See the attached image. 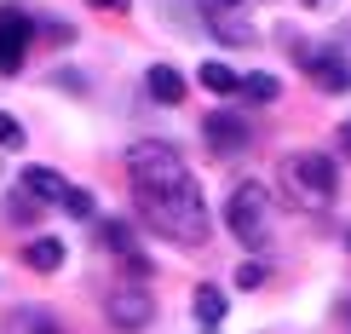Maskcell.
I'll return each mask as SVG.
<instances>
[{"mask_svg": "<svg viewBox=\"0 0 351 334\" xmlns=\"http://www.w3.org/2000/svg\"><path fill=\"white\" fill-rule=\"evenodd\" d=\"M300 6H311V12H328V6H340V0H300Z\"/></svg>", "mask_w": 351, "mask_h": 334, "instance_id": "obj_19", "label": "cell"}, {"mask_svg": "<svg viewBox=\"0 0 351 334\" xmlns=\"http://www.w3.org/2000/svg\"><path fill=\"white\" fill-rule=\"evenodd\" d=\"M346 150H351V127H346Z\"/></svg>", "mask_w": 351, "mask_h": 334, "instance_id": "obj_21", "label": "cell"}, {"mask_svg": "<svg viewBox=\"0 0 351 334\" xmlns=\"http://www.w3.org/2000/svg\"><path fill=\"white\" fill-rule=\"evenodd\" d=\"M6 334H64V323H58L47 306H18L6 317Z\"/></svg>", "mask_w": 351, "mask_h": 334, "instance_id": "obj_9", "label": "cell"}, {"mask_svg": "<svg viewBox=\"0 0 351 334\" xmlns=\"http://www.w3.org/2000/svg\"><path fill=\"white\" fill-rule=\"evenodd\" d=\"M196 323H202V329H219V323H225V294H219L213 283L196 288Z\"/></svg>", "mask_w": 351, "mask_h": 334, "instance_id": "obj_12", "label": "cell"}, {"mask_svg": "<svg viewBox=\"0 0 351 334\" xmlns=\"http://www.w3.org/2000/svg\"><path fill=\"white\" fill-rule=\"evenodd\" d=\"M300 64L323 93H351V29L346 35H328V47H305Z\"/></svg>", "mask_w": 351, "mask_h": 334, "instance_id": "obj_4", "label": "cell"}, {"mask_svg": "<svg viewBox=\"0 0 351 334\" xmlns=\"http://www.w3.org/2000/svg\"><path fill=\"white\" fill-rule=\"evenodd\" d=\"M0 144H6V150H23V121L6 115V110H0Z\"/></svg>", "mask_w": 351, "mask_h": 334, "instance_id": "obj_16", "label": "cell"}, {"mask_svg": "<svg viewBox=\"0 0 351 334\" xmlns=\"http://www.w3.org/2000/svg\"><path fill=\"white\" fill-rule=\"evenodd\" d=\"M202 139H208V150L213 156H237V150H247V121L242 115H230V110H213L208 121H202Z\"/></svg>", "mask_w": 351, "mask_h": 334, "instance_id": "obj_8", "label": "cell"}, {"mask_svg": "<svg viewBox=\"0 0 351 334\" xmlns=\"http://www.w3.org/2000/svg\"><path fill=\"white\" fill-rule=\"evenodd\" d=\"M225 225H230V237H237L242 248H271L276 219H271L265 184H237V191H230V202H225Z\"/></svg>", "mask_w": 351, "mask_h": 334, "instance_id": "obj_3", "label": "cell"}, {"mask_svg": "<svg viewBox=\"0 0 351 334\" xmlns=\"http://www.w3.org/2000/svg\"><path fill=\"white\" fill-rule=\"evenodd\" d=\"M23 196L52 202V208L75 213V219H93V196H86V191H75V184H69L64 173H52V167H23Z\"/></svg>", "mask_w": 351, "mask_h": 334, "instance_id": "obj_5", "label": "cell"}, {"mask_svg": "<svg viewBox=\"0 0 351 334\" xmlns=\"http://www.w3.org/2000/svg\"><path fill=\"white\" fill-rule=\"evenodd\" d=\"M276 173H282V196L305 213H328L334 196H340V167L323 150H294Z\"/></svg>", "mask_w": 351, "mask_h": 334, "instance_id": "obj_2", "label": "cell"}, {"mask_svg": "<svg viewBox=\"0 0 351 334\" xmlns=\"http://www.w3.org/2000/svg\"><path fill=\"white\" fill-rule=\"evenodd\" d=\"M29 40H35V18L23 6H0V75H18L23 69Z\"/></svg>", "mask_w": 351, "mask_h": 334, "instance_id": "obj_7", "label": "cell"}, {"mask_svg": "<svg viewBox=\"0 0 351 334\" xmlns=\"http://www.w3.org/2000/svg\"><path fill=\"white\" fill-rule=\"evenodd\" d=\"M104 317H110L115 329H127V334H133V329H144V323L156 317L150 288H144V283H115L110 294H104Z\"/></svg>", "mask_w": 351, "mask_h": 334, "instance_id": "obj_6", "label": "cell"}, {"mask_svg": "<svg viewBox=\"0 0 351 334\" xmlns=\"http://www.w3.org/2000/svg\"><path fill=\"white\" fill-rule=\"evenodd\" d=\"M144 93H150L156 104H179V98H184V75L173 64H156L150 75H144Z\"/></svg>", "mask_w": 351, "mask_h": 334, "instance_id": "obj_10", "label": "cell"}, {"mask_svg": "<svg viewBox=\"0 0 351 334\" xmlns=\"http://www.w3.org/2000/svg\"><path fill=\"white\" fill-rule=\"evenodd\" d=\"M104 248H115V254H121V265H133V271H144V254H138L133 230H127L121 219H104Z\"/></svg>", "mask_w": 351, "mask_h": 334, "instance_id": "obj_11", "label": "cell"}, {"mask_svg": "<svg viewBox=\"0 0 351 334\" xmlns=\"http://www.w3.org/2000/svg\"><path fill=\"white\" fill-rule=\"evenodd\" d=\"M196 81L208 86V93H242V75H237V69H225V64H202Z\"/></svg>", "mask_w": 351, "mask_h": 334, "instance_id": "obj_14", "label": "cell"}, {"mask_svg": "<svg viewBox=\"0 0 351 334\" xmlns=\"http://www.w3.org/2000/svg\"><path fill=\"white\" fill-rule=\"evenodd\" d=\"M265 283V259H242L237 265V288H259Z\"/></svg>", "mask_w": 351, "mask_h": 334, "instance_id": "obj_17", "label": "cell"}, {"mask_svg": "<svg viewBox=\"0 0 351 334\" xmlns=\"http://www.w3.org/2000/svg\"><path fill=\"white\" fill-rule=\"evenodd\" d=\"M23 259H29L35 271H58V265H64V242H58V237H40V242H29V248H23Z\"/></svg>", "mask_w": 351, "mask_h": 334, "instance_id": "obj_13", "label": "cell"}, {"mask_svg": "<svg viewBox=\"0 0 351 334\" xmlns=\"http://www.w3.org/2000/svg\"><path fill=\"white\" fill-rule=\"evenodd\" d=\"M242 93L254 98V104H271L282 86H276V75H265V69H259V75H242Z\"/></svg>", "mask_w": 351, "mask_h": 334, "instance_id": "obj_15", "label": "cell"}, {"mask_svg": "<svg viewBox=\"0 0 351 334\" xmlns=\"http://www.w3.org/2000/svg\"><path fill=\"white\" fill-rule=\"evenodd\" d=\"M98 12H127V0H93Z\"/></svg>", "mask_w": 351, "mask_h": 334, "instance_id": "obj_18", "label": "cell"}, {"mask_svg": "<svg viewBox=\"0 0 351 334\" xmlns=\"http://www.w3.org/2000/svg\"><path fill=\"white\" fill-rule=\"evenodd\" d=\"M127 191H133L138 219L173 248H202L208 242V202L190 162L162 139H138L127 150Z\"/></svg>", "mask_w": 351, "mask_h": 334, "instance_id": "obj_1", "label": "cell"}, {"mask_svg": "<svg viewBox=\"0 0 351 334\" xmlns=\"http://www.w3.org/2000/svg\"><path fill=\"white\" fill-rule=\"evenodd\" d=\"M202 6H213V12H230V6H242V0H202Z\"/></svg>", "mask_w": 351, "mask_h": 334, "instance_id": "obj_20", "label": "cell"}]
</instances>
